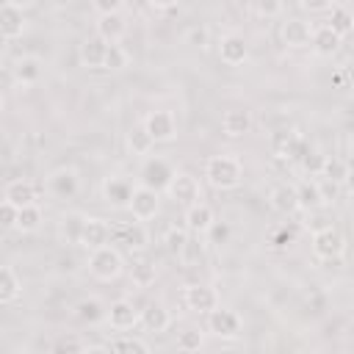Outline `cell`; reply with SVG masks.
<instances>
[{"mask_svg": "<svg viewBox=\"0 0 354 354\" xmlns=\"http://www.w3.org/2000/svg\"><path fill=\"white\" fill-rule=\"evenodd\" d=\"M80 188V177L72 166H58L44 177V191L55 199H72Z\"/></svg>", "mask_w": 354, "mask_h": 354, "instance_id": "obj_9", "label": "cell"}, {"mask_svg": "<svg viewBox=\"0 0 354 354\" xmlns=\"http://www.w3.org/2000/svg\"><path fill=\"white\" fill-rule=\"evenodd\" d=\"M133 188H136V185H133L127 177L111 174V177L102 180V199H105L111 207H116V210H127V205H130V199H133Z\"/></svg>", "mask_w": 354, "mask_h": 354, "instance_id": "obj_13", "label": "cell"}, {"mask_svg": "<svg viewBox=\"0 0 354 354\" xmlns=\"http://www.w3.org/2000/svg\"><path fill=\"white\" fill-rule=\"evenodd\" d=\"M3 199L14 202L17 207H25V205H36V199H39V188H36L30 180L19 177V180H11V183H6V188H3Z\"/></svg>", "mask_w": 354, "mask_h": 354, "instance_id": "obj_22", "label": "cell"}, {"mask_svg": "<svg viewBox=\"0 0 354 354\" xmlns=\"http://www.w3.org/2000/svg\"><path fill=\"white\" fill-rule=\"evenodd\" d=\"M296 196H299V210H318L324 207V196H321V188H318V180H299L296 185Z\"/></svg>", "mask_w": 354, "mask_h": 354, "instance_id": "obj_28", "label": "cell"}, {"mask_svg": "<svg viewBox=\"0 0 354 354\" xmlns=\"http://www.w3.org/2000/svg\"><path fill=\"white\" fill-rule=\"evenodd\" d=\"M122 6H124V0H91V8L97 14H116V11H122Z\"/></svg>", "mask_w": 354, "mask_h": 354, "instance_id": "obj_46", "label": "cell"}, {"mask_svg": "<svg viewBox=\"0 0 354 354\" xmlns=\"http://www.w3.org/2000/svg\"><path fill=\"white\" fill-rule=\"evenodd\" d=\"M22 293V279L17 277V271L11 266L0 268V304H11L17 301Z\"/></svg>", "mask_w": 354, "mask_h": 354, "instance_id": "obj_30", "label": "cell"}, {"mask_svg": "<svg viewBox=\"0 0 354 354\" xmlns=\"http://www.w3.org/2000/svg\"><path fill=\"white\" fill-rule=\"evenodd\" d=\"M50 348L61 354V351H86L88 346H86V343H83L80 337H58V340H55V343H53Z\"/></svg>", "mask_w": 354, "mask_h": 354, "instance_id": "obj_45", "label": "cell"}, {"mask_svg": "<svg viewBox=\"0 0 354 354\" xmlns=\"http://www.w3.org/2000/svg\"><path fill=\"white\" fill-rule=\"evenodd\" d=\"M55 3H61V0H55Z\"/></svg>", "mask_w": 354, "mask_h": 354, "instance_id": "obj_54", "label": "cell"}, {"mask_svg": "<svg viewBox=\"0 0 354 354\" xmlns=\"http://www.w3.org/2000/svg\"><path fill=\"white\" fill-rule=\"evenodd\" d=\"M271 147L279 158H301V152H304V144L296 130H277L271 136Z\"/></svg>", "mask_w": 354, "mask_h": 354, "instance_id": "obj_26", "label": "cell"}, {"mask_svg": "<svg viewBox=\"0 0 354 354\" xmlns=\"http://www.w3.org/2000/svg\"><path fill=\"white\" fill-rule=\"evenodd\" d=\"M75 315L83 321V324H100L108 318V304L97 296H88V299H80L75 304Z\"/></svg>", "mask_w": 354, "mask_h": 354, "instance_id": "obj_29", "label": "cell"}, {"mask_svg": "<svg viewBox=\"0 0 354 354\" xmlns=\"http://www.w3.org/2000/svg\"><path fill=\"white\" fill-rule=\"evenodd\" d=\"M310 249H313V254H315L318 260H326V263L340 260V257L346 254V235H343L337 227L318 230V232H313V238H310Z\"/></svg>", "mask_w": 354, "mask_h": 354, "instance_id": "obj_3", "label": "cell"}, {"mask_svg": "<svg viewBox=\"0 0 354 354\" xmlns=\"http://www.w3.org/2000/svg\"><path fill=\"white\" fill-rule=\"evenodd\" d=\"M83 249H97V246H105L111 243V224L105 218H97V216H88L83 218V230H80V241H77Z\"/></svg>", "mask_w": 354, "mask_h": 354, "instance_id": "obj_15", "label": "cell"}, {"mask_svg": "<svg viewBox=\"0 0 354 354\" xmlns=\"http://www.w3.org/2000/svg\"><path fill=\"white\" fill-rule=\"evenodd\" d=\"M141 326L147 332H166L171 326V313L166 310L163 301H149L144 310H141Z\"/></svg>", "mask_w": 354, "mask_h": 354, "instance_id": "obj_24", "label": "cell"}, {"mask_svg": "<svg viewBox=\"0 0 354 354\" xmlns=\"http://www.w3.org/2000/svg\"><path fill=\"white\" fill-rule=\"evenodd\" d=\"M127 149H130V155H136V158H149V152L155 149V138L149 136V130L144 127V122L141 124H133L130 130H127Z\"/></svg>", "mask_w": 354, "mask_h": 354, "instance_id": "obj_27", "label": "cell"}, {"mask_svg": "<svg viewBox=\"0 0 354 354\" xmlns=\"http://www.w3.org/2000/svg\"><path fill=\"white\" fill-rule=\"evenodd\" d=\"M318 188H321V196H324V205H332L337 196H340V183H335V180H329V177H324V180H318Z\"/></svg>", "mask_w": 354, "mask_h": 354, "instance_id": "obj_44", "label": "cell"}, {"mask_svg": "<svg viewBox=\"0 0 354 354\" xmlns=\"http://www.w3.org/2000/svg\"><path fill=\"white\" fill-rule=\"evenodd\" d=\"M105 53H108V41L100 39V36L94 33V36H86V39L80 41L77 58H80V64L88 66V69H102V64H105Z\"/></svg>", "mask_w": 354, "mask_h": 354, "instance_id": "obj_19", "label": "cell"}, {"mask_svg": "<svg viewBox=\"0 0 354 354\" xmlns=\"http://www.w3.org/2000/svg\"><path fill=\"white\" fill-rule=\"evenodd\" d=\"M254 14L257 17H279L282 14V0H254Z\"/></svg>", "mask_w": 354, "mask_h": 354, "instance_id": "obj_42", "label": "cell"}, {"mask_svg": "<svg viewBox=\"0 0 354 354\" xmlns=\"http://www.w3.org/2000/svg\"><path fill=\"white\" fill-rule=\"evenodd\" d=\"M348 191H354V169H348V177H346V183H343Z\"/></svg>", "mask_w": 354, "mask_h": 354, "instance_id": "obj_52", "label": "cell"}, {"mask_svg": "<svg viewBox=\"0 0 354 354\" xmlns=\"http://www.w3.org/2000/svg\"><path fill=\"white\" fill-rule=\"evenodd\" d=\"M180 0H147V6L149 8H155V11H169V8H174Z\"/></svg>", "mask_w": 354, "mask_h": 354, "instance_id": "obj_50", "label": "cell"}, {"mask_svg": "<svg viewBox=\"0 0 354 354\" xmlns=\"http://www.w3.org/2000/svg\"><path fill=\"white\" fill-rule=\"evenodd\" d=\"M14 75H17V80L22 86H30V83H36L41 77V61L33 58V55H25V58H19L14 64Z\"/></svg>", "mask_w": 354, "mask_h": 354, "instance_id": "obj_31", "label": "cell"}, {"mask_svg": "<svg viewBox=\"0 0 354 354\" xmlns=\"http://www.w3.org/2000/svg\"><path fill=\"white\" fill-rule=\"evenodd\" d=\"M213 224H216V213H213V207L207 202H194V205L185 207V227H188V232L207 235L213 230Z\"/></svg>", "mask_w": 354, "mask_h": 354, "instance_id": "obj_16", "label": "cell"}, {"mask_svg": "<svg viewBox=\"0 0 354 354\" xmlns=\"http://www.w3.org/2000/svg\"><path fill=\"white\" fill-rule=\"evenodd\" d=\"M188 44H194V47H207V30H205V28H191V30H188Z\"/></svg>", "mask_w": 354, "mask_h": 354, "instance_id": "obj_49", "label": "cell"}, {"mask_svg": "<svg viewBox=\"0 0 354 354\" xmlns=\"http://www.w3.org/2000/svg\"><path fill=\"white\" fill-rule=\"evenodd\" d=\"M252 124H254V119H252L249 108H230L221 116V133L227 138H243L252 130Z\"/></svg>", "mask_w": 354, "mask_h": 354, "instance_id": "obj_18", "label": "cell"}, {"mask_svg": "<svg viewBox=\"0 0 354 354\" xmlns=\"http://www.w3.org/2000/svg\"><path fill=\"white\" fill-rule=\"evenodd\" d=\"M299 6L310 14H321V11H329L332 8V0H299Z\"/></svg>", "mask_w": 354, "mask_h": 354, "instance_id": "obj_48", "label": "cell"}, {"mask_svg": "<svg viewBox=\"0 0 354 354\" xmlns=\"http://www.w3.org/2000/svg\"><path fill=\"white\" fill-rule=\"evenodd\" d=\"M111 243H119L127 252H141V249L149 246V232L144 230V221L111 224Z\"/></svg>", "mask_w": 354, "mask_h": 354, "instance_id": "obj_7", "label": "cell"}, {"mask_svg": "<svg viewBox=\"0 0 354 354\" xmlns=\"http://www.w3.org/2000/svg\"><path fill=\"white\" fill-rule=\"evenodd\" d=\"M218 58L227 64V66H241L246 64L249 58V44L241 33H224L218 39Z\"/></svg>", "mask_w": 354, "mask_h": 354, "instance_id": "obj_14", "label": "cell"}, {"mask_svg": "<svg viewBox=\"0 0 354 354\" xmlns=\"http://www.w3.org/2000/svg\"><path fill=\"white\" fill-rule=\"evenodd\" d=\"M41 221H44L41 207H39V205H25V207H19V218H17V227H14V230H19V232H33V230L41 227Z\"/></svg>", "mask_w": 354, "mask_h": 354, "instance_id": "obj_34", "label": "cell"}, {"mask_svg": "<svg viewBox=\"0 0 354 354\" xmlns=\"http://www.w3.org/2000/svg\"><path fill=\"white\" fill-rule=\"evenodd\" d=\"M326 25H329L335 33L348 36V33L354 30V14H351L348 8H343V6H332V8H329V17H326Z\"/></svg>", "mask_w": 354, "mask_h": 354, "instance_id": "obj_32", "label": "cell"}, {"mask_svg": "<svg viewBox=\"0 0 354 354\" xmlns=\"http://www.w3.org/2000/svg\"><path fill=\"white\" fill-rule=\"evenodd\" d=\"M348 210L354 213V191H348Z\"/></svg>", "mask_w": 354, "mask_h": 354, "instance_id": "obj_53", "label": "cell"}, {"mask_svg": "<svg viewBox=\"0 0 354 354\" xmlns=\"http://www.w3.org/2000/svg\"><path fill=\"white\" fill-rule=\"evenodd\" d=\"M94 28H97V36L105 39L108 44L122 41V36L127 33V22H124L122 11H116V14H97Z\"/></svg>", "mask_w": 354, "mask_h": 354, "instance_id": "obj_21", "label": "cell"}, {"mask_svg": "<svg viewBox=\"0 0 354 354\" xmlns=\"http://www.w3.org/2000/svg\"><path fill=\"white\" fill-rule=\"evenodd\" d=\"M183 304L191 310V313H202L207 315L210 310H216L221 304V296L216 288L205 285V282H188L183 288Z\"/></svg>", "mask_w": 354, "mask_h": 354, "instance_id": "obj_6", "label": "cell"}, {"mask_svg": "<svg viewBox=\"0 0 354 354\" xmlns=\"http://www.w3.org/2000/svg\"><path fill=\"white\" fill-rule=\"evenodd\" d=\"M340 44H343V36L340 33H335L329 25H318V28H313V50H315V55H321V58H332L337 50H340Z\"/></svg>", "mask_w": 354, "mask_h": 354, "instance_id": "obj_23", "label": "cell"}, {"mask_svg": "<svg viewBox=\"0 0 354 354\" xmlns=\"http://www.w3.org/2000/svg\"><path fill=\"white\" fill-rule=\"evenodd\" d=\"M166 196L177 205L188 207L194 202H202V185L191 171H174L171 183L166 185Z\"/></svg>", "mask_w": 354, "mask_h": 354, "instance_id": "obj_4", "label": "cell"}, {"mask_svg": "<svg viewBox=\"0 0 354 354\" xmlns=\"http://www.w3.org/2000/svg\"><path fill=\"white\" fill-rule=\"evenodd\" d=\"M127 210H130V216H133L136 221H149V218H155V216L160 213V191H158V188H149V185H144V183H138V185L133 188V199H130Z\"/></svg>", "mask_w": 354, "mask_h": 354, "instance_id": "obj_5", "label": "cell"}, {"mask_svg": "<svg viewBox=\"0 0 354 354\" xmlns=\"http://www.w3.org/2000/svg\"><path fill=\"white\" fill-rule=\"evenodd\" d=\"M282 41L293 50H301V47H310L313 44V25L299 19V17H290L282 22Z\"/></svg>", "mask_w": 354, "mask_h": 354, "instance_id": "obj_17", "label": "cell"}, {"mask_svg": "<svg viewBox=\"0 0 354 354\" xmlns=\"http://www.w3.org/2000/svg\"><path fill=\"white\" fill-rule=\"evenodd\" d=\"M0 218H3V227H6V230L17 227V218H19V207H17L14 202L3 199V202H0Z\"/></svg>", "mask_w": 354, "mask_h": 354, "instance_id": "obj_43", "label": "cell"}, {"mask_svg": "<svg viewBox=\"0 0 354 354\" xmlns=\"http://www.w3.org/2000/svg\"><path fill=\"white\" fill-rule=\"evenodd\" d=\"M268 205H271L277 213H282V216L296 213V210H299V196H296V188H293V185H288V183L274 185V188H271V194H268Z\"/></svg>", "mask_w": 354, "mask_h": 354, "instance_id": "obj_25", "label": "cell"}, {"mask_svg": "<svg viewBox=\"0 0 354 354\" xmlns=\"http://www.w3.org/2000/svg\"><path fill=\"white\" fill-rule=\"evenodd\" d=\"M324 160H326V155H321L315 147H304V152H301V166H304V171H310V177H313V174L321 177Z\"/></svg>", "mask_w": 354, "mask_h": 354, "instance_id": "obj_40", "label": "cell"}, {"mask_svg": "<svg viewBox=\"0 0 354 354\" xmlns=\"http://www.w3.org/2000/svg\"><path fill=\"white\" fill-rule=\"evenodd\" d=\"M25 28H28V22L22 17V8L11 6V3H3V8H0V33H3V39L14 41L25 33Z\"/></svg>", "mask_w": 354, "mask_h": 354, "instance_id": "obj_20", "label": "cell"}, {"mask_svg": "<svg viewBox=\"0 0 354 354\" xmlns=\"http://www.w3.org/2000/svg\"><path fill=\"white\" fill-rule=\"evenodd\" d=\"M324 207H318V210H307L304 213V227L310 230V232H318V230H326V227H332V218L326 216V213H321Z\"/></svg>", "mask_w": 354, "mask_h": 354, "instance_id": "obj_41", "label": "cell"}, {"mask_svg": "<svg viewBox=\"0 0 354 354\" xmlns=\"http://www.w3.org/2000/svg\"><path fill=\"white\" fill-rule=\"evenodd\" d=\"M205 180L216 188V191H232L241 185L243 180V163L238 155H210L205 160Z\"/></svg>", "mask_w": 354, "mask_h": 354, "instance_id": "obj_1", "label": "cell"}, {"mask_svg": "<svg viewBox=\"0 0 354 354\" xmlns=\"http://www.w3.org/2000/svg\"><path fill=\"white\" fill-rule=\"evenodd\" d=\"M88 274L100 282H113L116 277H122L124 271V257L122 252L113 246V243H105V246H97L88 252Z\"/></svg>", "mask_w": 354, "mask_h": 354, "instance_id": "obj_2", "label": "cell"}, {"mask_svg": "<svg viewBox=\"0 0 354 354\" xmlns=\"http://www.w3.org/2000/svg\"><path fill=\"white\" fill-rule=\"evenodd\" d=\"M124 66H130V53L119 44V41H113V44H108V53H105V64H102V69H111V72H122Z\"/></svg>", "mask_w": 354, "mask_h": 354, "instance_id": "obj_36", "label": "cell"}, {"mask_svg": "<svg viewBox=\"0 0 354 354\" xmlns=\"http://www.w3.org/2000/svg\"><path fill=\"white\" fill-rule=\"evenodd\" d=\"M174 166L166 160V158H160V155H155V158H147L144 160V166H141V183L144 185H149V188H158V191H166V185L171 183V177H174Z\"/></svg>", "mask_w": 354, "mask_h": 354, "instance_id": "obj_10", "label": "cell"}, {"mask_svg": "<svg viewBox=\"0 0 354 354\" xmlns=\"http://www.w3.org/2000/svg\"><path fill=\"white\" fill-rule=\"evenodd\" d=\"M105 321L111 324V329L127 332V329H136L141 324V310L130 299H116V301L108 304V318Z\"/></svg>", "mask_w": 354, "mask_h": 354, "instance_id": "obj_11", "label": "cell"}, {"mask_svg": "<svg viewBox=\"0 0 354 354\" xmlns=\"http://www.w3.org/2000/svg\"><path fill=\"white\" fill-rule=\"evenodd\" d=\"M144 127L155 138V144H169L177 138V119L171 111H152L144 116Z\"/></svg>", "mask_w": 354, "mask_h": 354, "instance_id": "obj_12", "label": "cell"}, {"mask_svg": "<svg viewBox=\"0 0 354 354\" xmlns=\"http://www.w3.org/2000/svg\"><path fill=\"white\" fill-rule=\"evenodd\" d=\"M163 243H166V252L169 254L183 257L185 249H188V227H169L163 232Z\"/></svg>", "mask_w": 354, "mask_h": 354, "instance_id": "obj_33", "label": "cell"}, {"mask_svg": "<svg viewBox=\"0 0 354 354\" xmlns=\"http://www.w3.org/2000/svg\"><path fill=\"white\" fill-rule=\"evenodd\" d=\"M241 329H243V321L238 313L224 310L221 304L207 313V335H213L218 340H235L241 335Z\"/></svg>", "mask_w": 354, "mask_h": 354, "instance_id": "obj_8", "label": "cell"}, {"mask_svg": "<svg viewBox=\"0 0 354 354\" xmlns=\"http://www.w3.org/2000/svg\"><path fill=\"white\" fill-rule=\"evenodd\" d=\"M108 351H116V354H124V351L147 354V351H149V343H147V340H141V337L119 335V337H111V340H108Z\"/></svg>", "mask_w": 354, "mask_h": 354, "instance_id": "obj_35", "label": "cell"}, {"mask_svg": "<svg viewBox=\"0 0 354 354\" xmlns=\"http://www.w3.org/2000/svg\"><path fill=\"white\" fill-rule=\"evenodd\" d=\"M6 3H11V6H17V8H22V11H25V8H30L36 0H6Z\"/></svg>", "mask_w": 354, "mask_h": 354, "instance_id": "obj_51", "label": "cell"}, {"mask_svg": "<svg viewBox=\"0 0 354 354\" xmlns=\"http://www.w3.org/2000/svg\"><path fill=\"white\" fill-rule=\"evenodd\" d=\"M155 277H158V271H155V266L147 263V260H138V263H133V268H130V282H133L136 288H149V285H155Z\"/></svg>", "mask_w": 354, "mask_h": 354, "instance_id": "obj_37", "label": "cell"}, {"mask_svg": "<svg viewBox=\"0 0 354 354\" xmlns=\"http://www.w3.org/2000/svg\"><path fill=\"white\" fill-rule=\"evenodd\" d=\"M205 346V332L196 329V326H188L177 335V348L180 351H199Z\"/></svg>", "mask_w": 354, "mask_h": 354, "instance_id": "obj_38", "label": "cell"}, {"mask_svg": "<svg viewBox=\"0 0 354 354\" xmlns=\"http://www.w3.org/2000/svg\"><path fill=\"white\" fill-rule=\"evenodd\" d=\"M348 163L343 160V158H329L326 155V160H324V171H321V177H329V180H335V183H346V177H348Z\"/></svg>", "mask_w": 354, "mask_h": 354, "instance_id": "obj_39", "label": "cell"}, {"mask_svg": "<svg viewBox=\"0 0 354 354\" xmlns=\"http://www.w3.org/2000/svg\"><path fill=\"white\" fill-rule=\"evenodd\" d=\"M288 243H293V230H288V227L274 230V235H271V246H274V249H282V246H288Z\"/></svg>", "mask_w": 354, "mask_h": 354, "instance_id": "obj_47", "label": "cell"}]
</instances>
